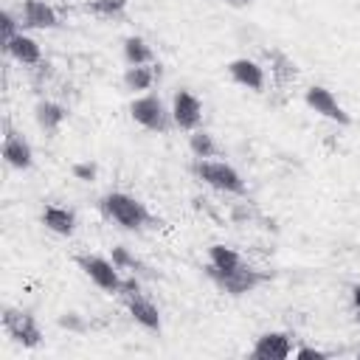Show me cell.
Masks as SVG:
<instances>
[{
	"mask_svg": "<svg viewBox=\"0 0 360 360\" xmlns=\"http://www.w3.org/2000/svg\"><path fill=\"white\" fill-rule=\"evenodd\" d=\"M98 211H101L104 219H110L112 225H118V228H124V231H143V228L160 225V222L149 214V208H146L138 197H132V194H127V191H107V194L98 200Z\"/></svg>",
	"mask_w": 360,
	"mask_h": 360,
	"instance_id": "cell-1",
	"label": "cell"
},
{
	"mask_svg": "<svg viewBox=\"0 0 360 360\" xmlns=\"http://www.w3.org/2000/svg\"><path fill=\"white\" fill-rule=\"evenodd\" d=\"M191 174H194L200 183H205V186H211V188H217V191H225V194H245V191H248L242 174H239L231 163H225V160H214V158L197 160V158H194Z\"/></svg>",
	"mask_w": 360,
	"mask_h": 360,
	"instance_id": "cell-2",
	"label": "cell"
},
{
	"mask_svg": "<svg viewBox=\"0 0 360 360\" xmlns=\"http://www.w3.org/2000/svg\"><path fill=\"white\" fill-rule=\"evenodd\" d=\"M129 115L138 127L149 129V132H169L172 127V110H166L163 98L155 93H141L129 101Z\"/></svg>",
	"mask_w": 360,
	"mask_h": 360,
	"instance_id": "cell-3",
	"label": "cell"
},
{
	"mask_svg": "<svg viewBox=\"0 0 360 360\" xmlns=\"http://www.w3.org/2000/svg\"><path fill=\"white\" fill-rule=\"evenodd\" d=\"M76 264L79 270L101 290V292H110V295H118L121 284H124V276L118 270V264L112 259H104L98 253H79L76 256Z\"/></svg>",
	"mask_w": 360,
	"mask_h": 360,
	"instance_id": "cell-4",
	"label": "cell"
},
{
	"mask_svg": "<svg viewBox=\"0 0 360 360\" xmlns=\"http://www.w3.org/2000/svg\"><path fill=\"white\" fill-rule=\"evenodd\" d=\"M205 276L214 281V287H217L219 292L233 295V298L248 295V292H253L259 284H264V281H267V276H264V273H259V270H253V267H248V264H239L236 270H228V273L211 270V267L205 264Z\"/></svg>",
	"mask_w": 360,
	"mask_h": 360,
	"instance_id": "cell-5",
	"label": "cell"
},
{
	"mask_svg": "<svg viewBox=\"0 0 360 360\" xmlns=\"http://www.w3.org/2000/svg\"><path fill=\"white\" fill-rule=\"evenodd\" d=\"M3 329L22 349H37L42 343V329H39L37 318L31 312L17 309V307H6L3 309Z\"/></svg>",
	"mask_w": 360,
	"mask_h": 360,
	"instance_id": "cell-6",
	"label": "cell"
},
{
	"mask_svg": "<svg viewBox=\"0 0 360 360\" xmlns=\"http://www.w3.org/2000/svg\"><path fill=\"white\" fill-rule=\"evenodd\" d=\"M304 104L312 110V112H318V115H323L326 121H335V124H340V127H349L352 124V115L346 112V107L338 101V96L329 90V87H323V84H309L307 90H304Z\"/></svg>",
	"mask_w": 360,
	"mask_h": 360,
	"instance_id": "cell-7",
	"label": "cell"
},
{
	"mask_svg": "<svg viewBox=\"0 0 360 360\" xmlns=\"http://www.w3.org/2000/svg\"><path fill=\"white\" fill-rule=\"evenodd\" d=\"M172 124L177 127V129H186V132H194V129H200V121H202V101L191 93V90H186V87H180L174 96H172Z\"/></svg>",
	"mask_w": 360,
	"mask_h": 360,
	"instance_id": "cell-8",
	"label": "cell"
},
{
	"mask_svg": "<svg viewBox=\"0 0 360 360\" xmlns=\"http://www.w3.org/2000/svg\"><path fill=\"white\" fill-rule=\"evenodd\" d=\"M290 354H292V335L281 329L262 332L250 349V360H287Z\"/></svg>",
	"mask_w": 360,
	"mask_h": 360,
	"instance_id": "cell-9",
	"label": "cell"
},
{
	"mask_svg": "<svg viewBox=\"0 0 360 360\" xmlns=\"http://www.w3.org/2000/svg\"><path fill=\"white\" fill-rule=\"evenodd\" d=\"M17 17L22 22V31H51L62 25L56 8L48 0H22Z\"/></svg>",
	"mask_w": 360,
	"mask_h": 360,
	"instance_id": "cell-10",
	"label": "cell"
},
{
	"mask_svg": "<svg viewBox=\"0 0 360 360\" xmlns=\"http://www.w3.org/2000/svg\"><path fill=\"white\" fill-rule=\"evenodd\" d=\"M3 160H6V166L20 169V172H28L34 166V149H31V143L11 124H6V135H3Z\"/></svg>",
	"mask_w": 360,
	"mask_h": 360,
	"instance_id": "cell-11",
	"label": "cell"
},
{
	"mask_svg": "<svg viewBox=\"0 0 360 360\" xmlns=\"http://www.w3.org/2000/svg\"><path fill=\"white\" fill-rule=\"evenodd\" d=\"M225 70H228V76H231L233 84L248 87V90H253V93H262V90H264L267 76H264V68H262L259 62H253V59H248V56H239V59H231Z\"/></svg>",
	"mask_w": 360,
	"mask_h": 360,
	"instance_id": "cell-12",
	"label": "cell"
},
{
	"mask_svg": "<svg viewBox=\"0 0 360 360\" xmlns=\"http://www.w3.org/2000/svg\"><path fill=\"white\" fill-rule=\"evenodd\" d=\"M124 304H127V312H129V318L138 323V326H143L146 332H152V335H158L160 329H163V321H160V309L149 301V298H143L141 292L138 295H129V298H124Z\"/></svg>",
	"mask_w": 360,
	"mask_h": 360,
	"instance_id": "cell-13",
	"label": "cell"
},
{
	"mask_svg": "<svg viewBox=\"0 0 360 360\" xmlns=\"http://www.w3.org/2000/svg\"><path fill=\"white\" fill-rule=\"evenodd\" d=\"M3 51H6L14 62H20V65H25V68H34V65L42 62V48H39V42H37L34 37H28L25 31L14 34L11 39H6V42H3Z\"/></svg>",
	"mask_w": 360,
	"mask_h": 360,
	"instance_id": "cell-14",
	"label": "cell"
},
{
	"mask_svg": "<svg viewBox=\"0 0 360 360\" xmlns=\"http://www.w3.org/2000/svg\"><path fill=\"white\" fill-rule=\"evenodd\" d=\"M34 118H37V127H39L45 135H56V132L62 129V124L68 121V107H62L59 101L42 98V101H37V107H34Z\"/></svg>",
	"mask_w": 360,
	"mask_h": 360,
	"instance_id": "cell-15",
	"label": "cell"
},
{
	"mask_svg": "<svg viewBox=\"0 0 360 360\" xmlns=\"http://www.w3.org/2000/svg\"><path fill=\"white\" fill-rule=\"evenodd\" d=\"M39 219H42V225H45L51 233H56V236H70V233L76 231V211H73V208H65V205H56V202L45 205Z\"/></svg>",
	"mask_w": 360,
	"mask_h": 360,
	"instance_id": "cell-16",
	"label": "cell"
},
{
	"mask_svg": "<svg viewBox=\"0 0 360 360\" xmlns=\"http://www.w3.org/2000/svg\"><path fill=\"white\" fill-rule=\"evenodd\" d=\"M158 76H160V65L158 62L155 65H127V70H124V90L141 96V93H146L155 84Z\"/></svg>",
	"mask_w": 360,
	"mask_h": 360,
	"instance_id": "cell-17",
	"label": "cell"
},
{
	"mask_svg": "<svg viewBox=\"0 0 360 360\" xmlns=\"http://www.w3.org/2000/svg\"><path fill=\"white\" fill-rule=\"evenodd\" d=\"M121 53H124V62L127 65H155L152 45L143 37H138V34H132V37H127L121 42Z\"/></svg>",
	"mask_w": 360,
	"mask_h": 360,
	"instance_id": "cell-18",
	"label": "cell"
},
{
	"mask_svg": "<svg viewBox=\"0 0 360 360\" xmlns=\"http://www.w3.org/2000/svg\"><path fill=\"white\" fill-rule=\"evenodd\" d=\"M239 264H245V262H242V256H239L233 248H228V245H222V242H217V245L208 248V267H211V270L228 273V270H236Z\"/></svg>",
	"mask_w": 360,
	"mask_h": 360,
	"instance_id": "cell-19",
	"label": "cell"
},
{
	"mask_svg": "<svg viewBox=\"0 0 360 360\" xmlns=\"http://www.w3.org/2000/svg\"><path fill=\"white\" fill-rule=\"evenodd\" d=\"M127 6H129V0H87L82 8L98 20H118V17H124Z\"/></svg>",
	"mask_w": 360,
	"mask_h": 360,
	"instance_id": "cell-20",
	"label": "cell"
},
{
	"mask_svg": "<svg viewBox=\"0 0 360 360\" xmlns=\"http://www.w3.org/2000/svg\"><path fill=\"white\" fill-rule=\"evenodd\" d=\"M188 152H191L197 160H205V158H217V155H219V146H217V141H214L211 132L194 129V132L188 135Z\"/></svg>",
	"mask_w": 360,
	"mask_h": 360,
	"instance_id": "cell-21",
	"label": "cell"
},
{
	"mask_svg": "<svg viewBox=\"0 0 360 360\" xmlns=\"http://www.w3.org/2000/svg\"><path fill=\"white\" fill-rule=\"evenodd\" d=\"M112 262L118 264V270H135V273L143 270V264H141L127 248H112Z\"/></svg>",
	"mask_w": 360,
	"mask_h": 360,
	"instance_id": "cell-22",
	"label": "cell"
},
{
	"mask_svg": "<svg viewBox=\"0 0 360 360\" xmlns=\"http://www.w3.org/2000/svg\"><path fill=\"white\" fill-rule=\"evenodd\" d=\"M70 172H73V177L82 180V183H93V180L98 177V166L90 163V160H79V163H73Z\"/></svg>",
	"mask_w": 360,
	"mask_h": 360,
	"instance_id": "cell-23",
	"label": "cell"
},
{
	"mask_svg": "<svg viewBox=\"0 0 360 360\" xmlns=\"http://www.w3.org/2000/svg\"><path fill=\"white\" fill-rule=\"evenodd\" d=\"M0 25H3V42H6V39H11L14 34H20V31H22L20 17H14V11H8V8L0 14Z\"/></svg>",
	"mask_w": 360,
	"mask_h": 360,
	"instance_id": "cell-24",
	"label": "cell"
},
{
	"mask_svg": "<svg viewBox=\"0 0 360 360\" xmlns=\"http://www.w3.org/2000/svg\"><path fill=\"white\" fill-rule=\"evenodd\" d=\"M292 354H295V360H326V357H329L326 352H321V349H315V346H301V349H295Z\"/></svg>",
	"mask_w": 360,
	"mask_h": 360,
	"instance_id": "cell-25",
	"label": "cell"
},
{
	"mask_svg": "<svg viewBox=\"0 0 360 360\" xmlns=\"http://www.w3.org/2000/svg\"><path fill=\"white\" fill-rule=\"evenodd\" d=\"M352 309H354V315L360 318V281L352 284Z\"/></svg>",
	"mask_w": 360,
	"mask_h": 360,
	"instance_id": "cell-26",
	"label": "cell"
},
{
	"mask_svg": "<svg viewBox=\"0 0 360 360\" xmlns=\"http://www.w3.org/2000/svg\"><path fill=\"white\" fill-rule=\"evenodd\" d=\"M228 6H233V8H242V6H250L253 0H225Z\"/></svg>",
	"mask_w": 360,
	"mask_h": 360,
	"instance_id": "cell-27",
	"label": "cell"
}]
</instances>
